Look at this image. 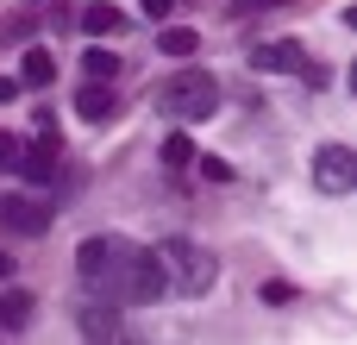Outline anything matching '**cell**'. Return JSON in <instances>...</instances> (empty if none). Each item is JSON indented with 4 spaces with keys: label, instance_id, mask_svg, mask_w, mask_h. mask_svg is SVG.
Here are the masks:
<instances>
[{
    "label": "cell",
    "instance_id": "cell-1",
    "mask_svg": "<svg viewBox=\"0 0 357 345\" xmlns=\"http://www.w3.org/2000/svg\"><path fill=\"white\" fill-rule=\"evenodd\" d=\"M75 277L100 308H151L163 295L157 258L144 245H132L126 233H88L75 245Z\"/></svg>",
    "mask_w": 357,
    "mask_h": 345
},
{
    "label": "cell",
    "instance_id": "cell-2",
    "mask_svg": "<svg viewBox=\"0 0 357 345\" xmlns=\"http://www.w3.org/2000/svg\"><path fill=\"white\" fill-rule=\"evenodd\" d=\"M151 107L169 113L176 126H195V119H207L220 107V75L213 69H176V75H163L151 88Z\"/></svg>",
    "mask_w": 357,
    "mask_h": 345
},
{
    "label": "cell",
    "instance_id": "cell-3",
    "mask_svg": "<svg viewBox=\"0 0 357 345\" xmlns=\"http://www.w3.org/2000/svg\"><path fill=\"white\" fill-rule=\"evenodd\" d=\"M151 258H157L163 289H176V295H207V289H213V277H220L213 251H207V245H195V239H163Z\"/></svg>",
    "mask_w": 357,
    "mask_h": 345
},
{
    "label": "cell",
    "instance_id": "cell-4",
    "mask_svg": "<svg viewBox=\"0 0 357 345\" xmlns=\"http://www.w3.org/2000/svg\"><path fill=\"white\" fill-rule=\"evenodd\" d=\"M251 69H264V75H307V82H326V69H314V57H307L295 38H264V44L251 50Z\"/></svg>",
    "mask_w": 357,
    "mask_h": 345
},
{
    "label": "cell",
    "instance_id": "cell-5",
    "mask_svg": "<svg viewBox=\"0 0 357 345\" xmlns=\"http://www.w3.org/2000/svg\"><path fill=\"white\" fill-rule=\"evenodd\" d=\"M314 189L320 195H351L357 189V151L351 145H320L314 151Z\"/></svg>",
    "mask_w": 357,
    "mask_h": 345
},
{
    "label": "cell",
    "instance_id": "cell-6",
    "mask_svg": "<svg viewBox=\"0 0 357 345\" xmlns=\"http://www.w3.org/2000/svg\"><path fill=\"white\" fill-rule=\"evenodd\" d=\"M0 226L19 233V239H44L50 233V207L31 201V195H0Z\"/></svg>",
    "mask_w": 357,
    "mask_h": 345
},
{
    "label": "cell",
    "instance_id": "cell-7",
    "mask_svg": "<svg viewBox=\"0 0 357 345\" xmlns=\"http://www.w3.org/2000/svg\"><path fill=\"white\" fill-rule=\"evenodd\" d=\"M56 163H63V138L56 132H38L19 151V176H31V182H56Z\"/></svg>",
    "mask_w": 357,
    "mask_h": 345
},
{
    "label": "cell",
    "instance_id": "cell-8",
    "mask_svg": "<svg viewBox=\"0 0 357 345\" xmlns=\"http://www.w3.org/2000/svg\"><path fill=\"white\" fill-rule=\"evenodd\" d=\"M82 333H88V345H132L126 321H119L113 308H100V302H88V308H82Z\"/></svg>",
    "mask_w": 357,
    "mask_h": 345
},
{
    "label": "cell",
    "instance_id": "cell-9",
    "mask_svg": "<svg viewBox=\"0 0 357 345\" xmlns=\"http://www.w3.org/2000/svg\"><path fill=\"white\" fill-rule=\"evenodd\" d=\"M75 25H82V31H88V38H113V31H119V25H126V13H119V6H113V0H88V6H82V13H75Z\"/></svg>",
    "mask_w": 357,
    "mask_h": 345
},
{
    "label": "cell",
    "instance_id": "cell-10",
    "mask_svg": "<svg viewBox=\"0 0 357 345\" xmlns=\"http://www.w3.org/2000/svg\"><path fill=\"white\" fill-rule=\"evenodd\" d=\"M75 113L100 126V119H113V113H119V101H113V88H107V82H88V88L75 94Z\"/></svg>",
    "mask_w": 357,
    "mask_h": 345
},
{
    "label": "cell",
    "instance_id": "cell-11",
    "mask_svg": "<svg viewBox=\"0 0 357 345\" xmlns=\"http://www.w3.org/2000/svg\"><path fill=\"white\" fill-rule=\"evenodd\" d=\"M50 75H56V57H50V50H38V44H31V50H25V57H19V75H13V82H19V88H44V82H50Z\"/></svg>",
    "mask_w": 357,
    "mask_h": 345
},
{
    "label": "cell",
    "instance_id": "cell-12",
    "mask_svg": "<svg viewBox=\"0 0 357 345\" xmlns=\"http://www.w3.org/2000/svg\"><path fill=\"white\" fill-rule=\"evenodd\" d=\"M157 50H163V57H195V50H201V31H195V25H163V31H157Z\"/></svg>",
    "mask_w": 357,
    "mask_h": 345
},
{
    "label": "cell",
    "instance_id": "cell-13",
    "mask_svg": "<svg viewBox=\"0 0 357 345\" xmlns=\"http://www.w3.org/2000/svg\"><path fill=\"white\" fill-rule=\"evenodd\" d=\"M31 308H38V302H31L25 289H0V327H6V333H19V327L31 321Z\"/></svg>",
    "mask_w": 357,
    "mask_h": 345
},
{
    "label": "cell",
    "instance_id": "cell-14",
    "mask_svg": "<svg viewBox=\"0 0 357 345\" xmlns=\"http://www.w3.org/2000/svg\"><path fill=\"white\" fill-rule=\"evenodd\" d=\"M82 69H88V82H107V88H113V75H119V57H113V50H100V44H94V50H88V57H82Z\"/></svg>",
    "mask_w": 357,
    "mask_h": 345
},
{
    "label": "cell",
    "instance_id": "cell-15",
    "mask_svg": "<svg viewBox=\"0 0 357 345\" xmlns=\"http://www.w3.org/2000/svg\"><path fill=\"white\" fill-rule=\"evenodd\" d=\"M163 163H169V170H188V163H195V138H188V132H169V138H163Z\"/></svg>",
    "mask_w": 357,
    "mask_h": 345
},
{
    "label": "cell",
    "instance_id": "cell-16",
    "mask_svg": "<svg viewBox=\"0 0 357 345\" xmlns=\"http://www.w3.org/2000/svg\"><path fill=\"white\" fill-rule=\"evenodd\" d=\"M195 163H207V176H213V182H232V163H220V157H195Z\"/></svg>",
    "mask_w": 357,
    "mask_h": 345
},
{
    "label": "cell",
    "instance_id": "cell-17",
    "mask_svg": "<svg viewBox=\"0 0 357 345\" xmlns=\"http://www.w3.org/2000/svg\"><path fill=\"white\" fill-rule=\"evenodd\" d=\"M6 101H19V82H13V75H0V107H6Z\"/></svg>",
    "mask_w": 357,
    "mask_h": 345
},
{
    "label": "cell",
    "instance_id": "cell-18",
    "mask_svg": "<svg viewBox=\"0 0 357 345\" xmlns=\"http://www.w3.org/2000/svg\"><path fill=\"white\" fill-rule=\"evenodd\" d=\"M169 6H176V0H144V13H151V19H163Z\"/></svg>",
    "mask_w": 357,
    "mask_h": 345
},
{
    "label": "cell",
    "instance_id": "cell-19",
    "mask_svg": "<svg viewBox=\"0 0 357 345\" xmlns=\"http://www.w3.org/2000/svg\"><path fill=\"white\" fill-rule=\"evenodd\" d=\"M6 277H13V258H6V251H0V283H6Z\"/></svg>",
    "mask_w": 357,
    "mask_h": 345
},
{
    "label": "cell",
    "instance_id": "cell-20",
    "mask_svg": "<svg viewBox=\"0 0 357 345\" xmlns=\"http://www.w3.org/2000/svg\"><path fill=\"white\" fill-rule=\"evenodd\" d=\"M132 345H138V339H132Z\"/></svg>",
    "mask_w": 357,
    "mask_h": 345
}]
</instances>
